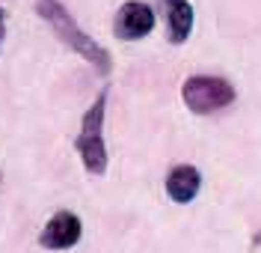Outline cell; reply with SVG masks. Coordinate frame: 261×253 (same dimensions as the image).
<instances>
[{
	"label": "cell",
	"mask_w": 261,
	"mask_h": 253,
	"mask_svg": "<svg viewBox=\"0 0 261 253\" xmlns=\"http://www.w3.org/2000/svg\"><path fill=\"white\" fill-rule=\"evenodd\" d=\"M36 12H39V18L48 24L54 33L60 36V42H65L74 54H81L86 63H92V68L98 75H110V68H113L110 54L101 48L86 30L77 27V21L71 18V12L65 9L60 0H36Z\"/></svg>",
	"instance_id": "6da1fadb"
},
{
	"label": "cell",
	"mask_w": 261,
	"mask_h": 253,
	"mask_svg": "<svg viewBox=\"0 0 261 253\" xmlns=\"http://www.w3.org/2000/svg\"><path fill=\"white\" fill-rule=\"evenodd\" d=\"M104 110H107V89L98 93V99L89 104V110L83 113L81 131L74 140V149L81 155L86 173L104 176L107 173V146H104Z\"/></svg>",
	"instance_id": "7a4b0ae2"
},
{
	"label": "cell",
	"mask_w": 261,
	"mask_h": 253,
	"mask_svg": "<svg viewBox=\"0 0 261 253\" xmlns=\"http://www.w3.org/2000/svg\"><path fill=\"white\" fill-rule=\"evenodd\" d=\"M181 99L193 113L205 117V113L223 110L234 101V86L220 75H190L181 86Z\"/></svg>",
	"instance_id": "3957f363"
},
{
	"label": "cell",
	"mask_w": 261,
	"mask_h": 253,
	"mask_svg": "<svg viewBox=\"0 0 261 253\" xmlns=\"http://www.w3.org/2000/svg\"><path fill=\"white\" fill-rule=\"evenodd\" d=\"M154 30V9L143 3V0H128L119 6L113 21V33L122 39V42H137Z\"/></svg>",
	"instance_id": "277c9868"
},
{
	"label": "cell",
	"mask_w": 261,
	"mask_h": 253,
	"mask_svg": "<svg viewBox=\"0 0 261 253\" xmlns=\"http://www.w3.org/2000/svg\"><path fill=\"white\" fill-rule=\"evenodd\" d=\"M81 218L74 212H57L54 218L45 223L42 236H39V244L48 247V250H68L81 241Z\"/></svg>",
	"instance_id": "5b68a950"
},
{
	"label": "cell",
	"mask_w": 261,
	"mask_h": 253,
	"mask_svg": "<svg viewBox=\"0 0 261 253\" xmlns=\"http://www.w3.org/2000/svg\"><path fill=\"white\" fill-rule=\"evenodd\" d=\"M161 12L166 15V27H169V42L172 45H184L193 30V3L190 0H158Z\"/></svg>",
	"instance_id": "8992f818"
},
{
	"label": "cell",
	"mask_w": 261,
	"mask_h": 253,
	"mask_svg": "<svg viewBox=\"0 0 261 253\" xmlns=\"http://www.w3.org/2000/svg\"><path fill=\"white\" fill-rule=\"evenodd\" d=\"M199 188H202V176L190 164H181V167L169 170V176H166V194H169L172 202H181V205L193 202Z\"/></svg>",
	"instance_id": "52a82bcc"
},
{
	"label": "cell",
	"mask_w": 261,
	"mask_h": 253,
	"mask_svg": "<svg viewBox=\"0 0 261 253\" xmlns=\"http://www.w3.org/2000/svg\"><path fill=\"white\" fill-rule=\"evenodd\" d=\"M3 36H6V9L0 6V48H3Z\"/></svg>",
	"instance_id": "ba28073f"
},
{
	"label": "cell",
	"mask_w": 261,
	"mask_h": 253,
	"mask_svg": "<svg viewBox=\"0 0 261 253\" xmlns=\"http://www.w3.org/2000/svg\"><path fill=\"white\" fill-rule=\"evenodd\" d=\"M252 244H255V247H261V229L255 233V236H252Z\"/></svg>",
	"instance_id": "9c48e42d"
}]
</instances>
